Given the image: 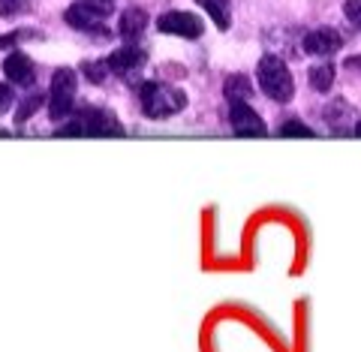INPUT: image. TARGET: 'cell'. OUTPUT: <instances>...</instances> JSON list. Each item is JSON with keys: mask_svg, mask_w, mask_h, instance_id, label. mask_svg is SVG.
<instances>
[{"mask_svg": "<svg viewBox=\"0 0 361 352\" xmlns=\"http://www.w3.org/2000/svg\"><path fill=\"white\" fill-rule=\"evenodd\" d=\"M111 0H75L66 9V25L85 33H103L106 37V18L111 16Z\"/></svg>", "mask_w": 361, "mask_h": 352, "instance_id": "277c9868", "label": "cell"}, {"mask_svg": "<svg viewBox=\"0 0 361 352\" xmlns=\"http://www.w3.org/2000/svg\"><path fill=\"white\" fill-rule=\"evenodd\" d=\"M280 135H286V139H289V135H298V139H310L313 130L307 127V123H301V121H286L283 127H280Z\"/></svg>", "mask_w": 361, "mask_h": 352, "instance_id": "e0dca14e", "label": "cell"}, {"mask_svg": "<svg viewBox=\"0 0 361 352\" xmlns=\"http://www.w3.org/2000/svg\"><path fill=\"white\" fill-rule=\"evenodd\" d=\"M223 94H226V99H229V106L250 103V97H253V85H250V78L238 73V75H229V78H226Z\"/></svg>", "mask_w": 361, "mask_h": 352, "instance_id": "7c38bea8", "label": "cell"}, {"mask_svg": "<svg viewBox=\"0 0 361 352\" xmlns=\"http://www.w3.org/2000/svg\"><path fill=\"white\" fill-rule=\"evenodd\" d=\"M196 4L211 16V21L220 30H229L232 25V0H196Z\"/></svg>", "mask_w": 361, "mask_h": 352, "instance_id": "4fadbf2b", "label": "cell"}, {"mask_svg": "<svg viewBox=\"0 0 361 352\" xmlns=\"http://www.w3.org/2000/svg\"><path fill=\"white\" fill-rule=\"evenodd\" d=\"M157 30L160 33H172V37H184V40H196L202 37V18L193 13H180V9H172V13H163L157 18Z\"/></svg>", "mask_w": 361, "mask_h": 352, "instance_id": "8992f818", "label": "cell"}, {"mask_svg": "<svg viewBox=\"0 0 361 352\" xmlns=\"http://www.w3.org/2000/svg\"><path fill=\"white\" fill-rule=\"evenodd\" d=\"M75 87H78V75L70 66H61V70L51 75V87H49V118L51 121H63L73 115Z\"/></svg>", "mask_w": 361, "mask_h": 352, "instance_id": "5b68a950", "label": "cell"}, {"mask_svg": "<svg viewBox=\"0 0 361 352\" xmlns=\"http://www.w3.org/2000/svg\"><path fill=\"white\" fill-rule=\"evenodd\" d=\"M85 70V75H87V82H94V85H99V82H106V75H109V66H106V61H90V63H85L82 66Z\"/></svg>", "mask_w": 361, "mask_h": 352, "instance_id": "2e32d148", "label": "cell"}, {"mask_svg": "<svg viewBox=\"0 0 361 352\" xmlns=\"http://www.w3.org/2000/svg\"><path fill=\"white\" fill-rule=\"evenodd\" d=\"M127 130L118 123L115 111L109 109H97V106H85L78 115L73 118V123L58 130V135H123Z\"/></svg>", "mask_w": 361, "mask_h": 352, "instance_id": "7a4b0ae2", "label": "cell"}, {"mask_svg": "<svg viewBox=\"0 0 361 352\" xmlns=\"http://www.w3.org/2000/svg\"><path fill=\"white\" fill-rule=\"evenodd\" d=\"M4 73L6 78L13 85H33V61L27 58V54H21V51H13L9 58L4 61Z\"/></svg>", "mask_w": 361, "mask_h": 352, "instance_id": "30bf717a", "label": "cell"}, {"mask_svg": "<svg viewBox=\"0 0 361 352\" xmlns=\"http://www.w3.org/2000/svg\"><path fill=\"white\" fill-rule=\"evenodd\" d=\"M9 106H13V87L0 82V111H6Z\"/></svg>", "mask_w": 361, "mask_h": 352, "instance_id": "d6986e66", "label": "cell"}, {"mask_svg": "<svg viewBox=\"0 0 361 352\" xmlns=\"http://www.w3.org/2000/svg\"><path fill=\"white\" fill-rule=\"evenodd\" d=\"M229 118H232V130L238 133V135H268L265 121L259 118L256 111L250 109V103H238V106H232Z\"/></svg>", "mask_w": 361, "mask_h": 352, "instance_id": "9c48e42d", "label": "cell"}, {"mask_svg": "<svg viewBox=\"0 0 361 352\" xmlns=\"http://www.w3.org/2000/svg\"><path fill=\"white\" fill-rule=\"evenodd\" d=\"M259 85L274 103H289L295 97V78H292L289 66L277 54H265L259 61Z\"/></svg>", "mask_w": 361, "mask_h": 352, "instance_id": "3957f363", "label": "cell"}, {"mask_svg": "<svg viewBox=\"0 0 361 352\" xmlns=\"http://www.w3.org/2000/svg\"><path fill=\"white\" fill-rule=\"evenodd\" d=\"M145 61H148V51L145 49H139V45H121L118 51L109 54L106 66H109V73H115L121 78H133L145 66Z\"/></svg>", "mask_w": 361, "mask_h": 352, "instance_id": "52a82bcc", "label": "cell"}, {"mask_svg": "<svg viewBox=\"0 0 361 352\" xmlns=\"http://www.w3.org/2000/svg\"><path fill=\"white\" fill-rule=\"evenodd\" d=\"M145 28H148V16L142 13V9H123L121 13V21H118V33L123 40H139Z\"/></svg>", "mask_w": 361, "mask_h": 352, "instance_id": "8fae6325", "label": "cell"}, {"mask_svg": "<svg viewBox=\"0 0 361 352\" xmlns=\"http://www.w3.org/2000/svg\"><path fill=\"white\" fill-rule=\"evenodd\" d=\"M27 6V0H0V16H18Z\"/></svg>", "mask_w": 361, "mask_h": 352, "instance_id": "ac0fdd59", "label": "cell"}, {"mask_svg": "<svg viewBox=\"0 0 361 352\" xmlns=\"http://www.w3.org/2000/svg\"><path fill=\"white\" fill-rule=\"evenodd\" d=\"M343 45V37L334 28H316L304 37V51L307 54H319V58H329Z\"/></svg>", "mask_w": 361, "mask_h": 352, "instance_id": "ba28073f", "label": "cell"}, {"mask_svg": "<svg viewBox=\"0 0 361 352\" xmlns=\"http://www.w3.org/2000/svg\"><path fill=\"white\" fill-rule=\"evenodd\" d=\"M139 103H142V111L148 118L166 121L169 115L187 109V94L172 87V85H163V82H142L139 85Z\"/></svg>", "mask_w": 361, "mask_h": 352, "instance_id": "6da1fadb", "label": "cell"}, {"mask_svg": "<svg viewBox=\"0 0 361 352\" xmlns=\"http://www.w3.org/2000/svg\"><path fill=\"white\" fill-rule=\"evenodd\" d=\"M42 94H30V99H25V103H21V109H18V115H16V123L21 127V123H25L27 118H33V111H37L39 106H42Z\"/></svg>", "mask_w": 361, "mask_h": 352, "instance_id": "9a60e30c", "label": "cell"}, {"mask_svg": "<svg viewBox=\"0 0 361 352\" xmlns=\"http://www.w3.org/2000/svg\"><path fill=\"white\" fill-rule=\"evenodd\" d=\"M346 16H349V25L358 28L361 18H358V0H346Z\"/></svg>", "mask_w": 361, "mask_h": 352, "instance_id": "ffe728a7", "label": "cell"}, {"mask_svg": "<svg viewBox=\"0 0 361 352\" xmlns=\"http://www.w3.org/2000/svg\"><path fill=\"white\" fill-rule=\"evenodd\" d=\"M334 75H337V66H331V63L310 66V73H307L310 85H313L316 90H331V85H334Z\"/></svg>", "mask_w": 361, "mask_h": 352, "instance_id": "5bb4252c", "label": "cell"}]
</instances>
